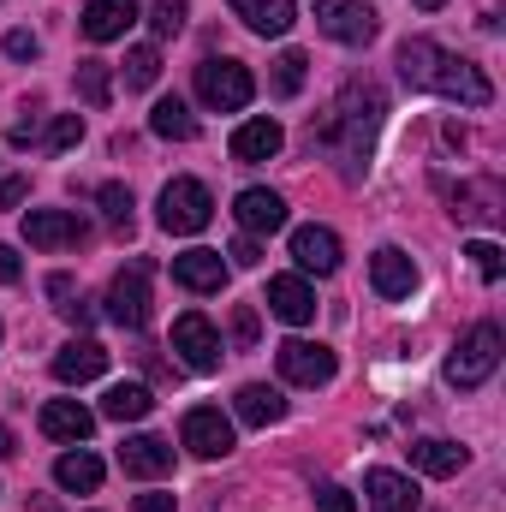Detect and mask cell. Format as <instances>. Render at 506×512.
Here are the masks:
<instances>
[{
	"label": "cell",
	"mask_w": 506,
	"mask_h": 512,
	"mask_svg": "<svg viewBox=\"0 0 506 512\" xmlns=\"http://www.w3.org/2000/svg\"><path fill=\"white\" fill-rule=\"evenodd\" d=\"M399 78H405L411 90H435V96H453V102H465V108H489V102H495L489 72L471 66L465 54H447V48L429 42V36H405V42H399Z\"/></svg>",
	"instance_id": "6da1fadb"
},
{
	"label": "cell",
	"mask_w": 506,
	"mask_h": 512,
	"mask_svg": "<svg viewBox=\"0 0 506 512\" xmlns=\"http://www.w3.org/2000/svg\"><path fill=\"white\" fill-rule=\"evenodd\" d=\"M381 114H387L381 90L370 84V78H352V84L340 90V102L328 108V120H322V126H310V143L340 149L346 161H358V155H370V137H376Z\"/></svg>",
	"instance_id": "7a4b0ae2"
},
{
	"label": "cell",
	"mask_w": 506,
	"mask_h": 512,
	"mask_svg": "<svg viewBox=\"0 0 506 512\" xmlns=\"http://www.w3.org/2000/svg\"><path fill=\"white\" fill-rule=\"evenodd\" d=\"M501 352H506V334L495 328V322H477L459 346H453V358H447V382L453 387H483L489 376H495V364H501Z\"/></svg>",
	"instance_id": "3957f363"
},
{
	"label": "cell",
	"mask_w": 506,
	"mask_h": 512,
	"mask_svg": "<svg viewBox=\"0 0 506 512\" xmlns=\"http://www.w3.org/2000/svg\"><path fill=\"white\" fill-rule=\"evenodd\" d=\"M197 96H203V108H215V114H239L256 96L251 66H239V60H203V66H197Z\"/></svg>",
	"instance_id": "277c9868"
},
{
	"label": "cell",
	"mask_w": 506,
	"mask_h": 512,
	"mask_svg": "<svg viewBox=\"0 0 506 512\" xmlns=\"http://www.w3.org/2000/svg\"><path fill=\"white\" fill-rule=\"evenodd\" d=\"M209 215H215V197H209L203 179H173V185H161V209H155V221H161L167 233H203Z\"/></svg>",
	"instance_id": "5b68a950"
},
{
	"label": "cell",
	"mask_w": 506,
	"mask_h": 512,
	"mask_svg": "<svg viewBox=\"0 0 506 512\" xmlns=\"http://www.w3.org/2000/svg\"><path fill=\"white\" fill-rule=\"evenodd\" d=\"M173 352H179L185 370L215 376V370H221V334H215V322H209L203 310H185V316L173 322Z\"/></svg>",
	"instance_id": "8992f818"
},
{
	"label": "cell",
	"mask_w": 506,
	"mask_h": 512,
	"mask_svg": "<svg viewBox=\"0 0 506 512\" xmlns=\"http://www.w3.org/2000/svg\"><path fill=\"white\" fill-rule=\"evenodd\" d=\"M274 364H280V376L292 387H328L334 382V352L328 346H316V340H280L274 346Z\"/></svg>",
	"instance_id": "52a82bcc"
},
{
	"label": "cell",
	"mask_w": 506,
	"mask_h": 512,
	"mask_svg": "<svg viewBox=\"0 0 506 512\" xmlns=\"http://www.w3.org/2000/svg\"><path fill=\"white\" fill-rule=\"evenodd\" d=\"M316 24H322V36H334V42H346V48H364V42H376V12L364 6V0H316Z\"/></svg>",
	"instance_id": "ba28073f"
},
{
	"label": "cell",
	"mask_w": 506,
	"mask_h": 512,
	"mask_svg": "<svg viewBox=\"0 0 506 512\" xmlns=\"http://www.w3.org/2000/svg\"><path fill=\"white\" fill-rule=\"evenodd\" d=\"M108 316H114L120 328H143V322H149V262H143V256L114 274V286H108Z\"/></svg>",
	"instance_id": "9c48e42d"
},
{
	"label": "cell",
	"mask_w": 506,
	"mask_h": 512,
	"mask_svg": "<svg viewBox=\"0 0 506 512\" xmlns=\"http://www.w3.org/2000/svg\"><path fill=\"white\" fill-rule=\"evenodd\" d=\"M24 239H30L36 251H78V245L90 239V227H84L72 209H30V215H24Z\"/></svg>",
	"instance_id": "30bf717a"
},
{
	"label": "cell",
	"mask_w": 506,
	"mask_h": 512,
	"mask_svg": "<svg viewBox=\"0 0 506 512\" xmlns=\"http://www.w3.org/2000/svg\"><path fill=\"white\" fill-rule=\"evenodd\" d=\"M179 441H185L197 459H227V453H233V423H227L215 405H197V411H185Z\"/></svg>",
	"instance_id": "8fae6325"
},
{
	"label": "cell",
	"mask_w": 506,
	"mask_h": 512,
	"mask_svg": "<svg viewBox=\"0 0 506 512\" xmlns=\"http://www.w3.org/2000/svg\"><path fill=\"white\" fill-rule=\"evenodd\" d=\"M370 286H376V298H387V304L411 298V292H417V262L399 251V245H381V251L370 256Z\"/></svg>",
	"instance_id": "7c38bea8"
},
{
	"label": "cell",
	"mask_w": 506,
	"mask_h": 512,
	"mask_svg": "<svg viewBox=\"0 0 506 512\" xmlns=\"http://www.w3.org/2000/svg\"><path fill=\"white\" fill-rule=\"evenodd\" d=\"M120 471H126V477H143V483L167 477V471H173V441H161V435H126Z\"/></svg>",
	"instance_id": "4fadbf2b"
},
{
	"label": "cell",
	"mask_w": 506,
	"mask_h": 512,
	"mask_svg": "<svg viewBox=\"0 0 506 512\" xmlns=\"http://www.w3.org/2000/svg\"><path fill=\"white\" fill-rule=\"evenodd\" d=\"M102 370H108V346L102 340H72V346L54 352V382H66V387L96 382Z\"/></svg>",
	"instance_id": "5bb4252c"
},
{
	"label": "cell",
	"mask_w": 506,
	"mask_h": 512,
	"mask_svg": "<svg viewBox=\"0 0 506 512\" xmlns=\"http://www.w3.org/2000/svg\"><path fill=\"white\" fill-rule=\"evenodd\" d=\"M42 435L84 447V441L96 435V411H84L78 399H48V405H42Z\"/></svg>",
	"instance_id": "9a60e30c"
},
{
	"label": "cell",
	"mask_w": 506,
	"mask_h": 512,
	"mask_svg": "<svg viewBox=\"0 0 506 512\" xmlns=\"http://www.w3.org/2000/svg\"><path fill=\"white\" fill-rule=\"evenodd\" d=\"M268 310H274L280 322L304 328V322H316V292H310L298 274H274V280H268Z\"/></svg>",
	"instance_id": "2e32d148"
},
{
	"label": "cell",
	"mask_w": 506,
	"mask_h": 512,
	"mask_svg": "<svg viewBox=\"0 0 506 512\" xmlns=\"http://www.w3.org/2000/svg\"><path fill=\"white\" fill-rule=\"evenodd\" d=\"M292 256H298L304 274H334V268H340V233H328V227H298V233H292Z\"/></svg>",
	"instance_id": "e0dca14e"
},
{
	"label": "cell",
	"mask_w": 506,
	"mask_h": 512,
	"mask_svg": "<svg viewBox=\"0 0 506 512\" xmlns=\"http://www.w3.org/2000/svg\"><path fill=\"white\" fill-rule=\"evenodd\" d=\"M233 18H245L256 36H286L298 24V0H227Z\"/></svg>",
	"instance_id": "ac0fdd59"
},
{
	"label": "cell",
	"mask_w": 506,
	"mask_h": 512,
	"mask_svg": "<svg viewBox=\"0 0 506 512\" xmlns=\"http://www.w3.org/2000/svg\"><path fill=\"white\" fill-rule=\"evenodd\" d=\"M173 280L185 292H221L227 286V262H221V251H185L173 256Z\"/></svg>",
	"instance_id": "d6986e66"
},
{
	"label": "cell",
	"mask_w": 506,
	"mask_h": 512,
	"mask_svg": "<svg viewBox=\"0 0 506 512\" xmlns=\"http://www.w3.org/2000/svg\"><path fill=\"white\" fill-rule=\"evenodd\" d=\"M233 215H239V227H245V233H280V227H286V203H280L274 191H262V185L239 191Z\"/></svg>",
	"instance_id": "ffe728a7"
},
{
	"label": "cell",
	"mask_w": 506,
	"mask_h": 512,
	"mask_svg": "<svg viewBox=\"0 0 506 512\" xmlns=\"http://www.w3.org/2000/svg\"><path fill=\"white\" fill-rule=\"evenodd\" d=\"M411 465H417L423 477H459V471L471 465V453H465L459 441H441V435H429V441H411Z\"/></svg>",
	"instance_id": "44dd1931"
},
{
	"label": "cell",
	"mask_w": 506,
	"mask_h": 512,
	"mask_svg": "<svg viewBox=\"0 0 506 512\" xmlns=\"http://www.w3.org/2000/svg\"><path fill=\"white\" fill-rule=\"evenodd\" d=\"M280 143H286V131L274 126V120H245V126L233 131V161H245V167L274 161V155H280Z\"/></svg>",
	"instance_id": "7402d4cb"
},
{
	"label": "cell",
	"mask_w": 506,
	"mask_h": 512,
	"mask_svg": "<svg viewBox=\"0 0 506 512\" xmlns=\"http://www.w3.org/2000/svg\"><path fill=\"white\" fill-rule=\"evenodd\" d=\"M131 24H137V6L131 0H96L84 12V36L90 42H114V36H126Z\"/></svg>",
	"instance_id": "603a6c76"
},
{
	"label": "cell",
	"mask_w": 506,
	"mask_h": 512,
	"mask_svg": "<svg viewBox=\"0 0 506 512\" xmlns=\"http://www.w3.org/2000/svg\"><path fill=\"white\" fill-rule=\"evenodd\" d=\"M280 417H286V399H280V387H268V382H245V387H239V423L268 429V423H280Z\"/></svg>",
	"instance_id": "cb8c5ba5"
},
{
	"label": "cell",
	"mask_w": 506,
	"mask_h": 512,
	"mask_svg": "<svg viewBox=\"0 0 506 512\" xmlns=\"http://www.w3.org/2000/svg\"><path fill=\"white\" fill-rule=\"evenodd\" d=\"M54 483L66 489V495H96L102 489V459L96 453H60V465H54Z\"/></svg>",
	"instance_id": "d4e9b609"
},
{
	"label": "cell",
	"mask_w": 506,
	"mask_h": 512,
	"mask_svg": "<svg viewBox=\"0 0 506 512\" xmlns=\"http://www.w3.org/2000/svg\"><path fill=\"white\" fill-rule=\"evenodd\" d=\"M364 489H370V512H417V489L399 471H370Z\"/></svg>",
	"instance_id": "484cf974"
},
{
	"label": "cell",
	"mask_w": 506,
	"mask_h": 512,
	"mask_svg": "<svg viewBox=\"0 0 506 512\" xmlns=\"http://www.w3.org/2000/svg\"><path fill=\"white\" fill-rule=\"evenodd\" d=\"M149 131L167 137V143H191V137H197V120H191V108H185L179 96H161V102L149 108Z\"/></svg>",
	"instance_id": "4316f807"
},
{
	"label": "cell",
	"mask_w": 506,
	"mask_h": 512,
	"mask_svg": "<svg viewBox=\"0 0 506 512\" xmlns=\"http://www.w3.org/2000/svg\"><path fill=\"white\" fill-rule=\"evenodd\" d=\"M149 387L143 382H114L108 387V399H102V417H114V423H137V417H149Z\"/></svg>",
	"instance_id": "83f0119b"
},
{
	"label": "cell",
	"mask_w": 506,
	"mask_h": 512,
	"mask_svg": "<svg viewBox=\"0 0 506 512\" xmlns=\"http://www.w3.org/2000/svg\"><path fill=\"white\" fill-rule=\"evenodd\" d=\"M78 96H84V108H108V102H114V72H108V60H78Z\"/></svg>",
	"instance_id": "f1b7e54d"
},
{
	"label": "cell",
	"mask_w": 506,
	"mask_h": 512,
	"mask_svg": "<svg viewBox=\"0 0 506 512\" xmlns=\"http://www.w3.org/2000/svg\"><path fill=\"white\" fill-rule=\"evenodd\" d=\"M161 78V54L155 48H131L126 54V90H149Z\"/></svg>",
	"instance_id": "f546056e"
},
{
	"label": "cell",
	"mask_w": 506,
	"mask_h": 512,
	"mask_svg": "<svg viewBox=\"0 0 506 512\" xmlns=\"http://www.w3.org/2000/svg\"><path fill=\"white\" fill-rule=\"evenodd\" d=\"M185 18H191V0H155V6H149V30H155V36H179Z\"/></svg>",
	"instance_id": "4dcf8cb0"
},
{
	"label": "cell",
	"mask_w": 506,
	"mask_h": 512,
	"mask_svg": "<svg viewBox=\"0 0 506 512\" xmlns=\"http://www.w3.org/2000/svg\"><path fill=\"white\" fill-rule=\"evenodd\" d=\"M304 66H310V60H304L298 48H286V54L274 60V90H280V96H298V90H304Z\"/></svg>",
	"instance_id": "1f68e13d"
},
{
	"label": "cell",
	"mask_w": 506,
	"mask_h": 512,
	"mask_svg": "<svg viewBox=\"0 0 506 512\" xmlns=\"http://www.w3.org/2000/svg\"><path fill=\"white\" fill-rule=\"evenodd\" d=\"M465 256H471V268H477L483 280H501V274H506L501 245H495V239H471V245H465Z\"/></svg>",
	"instance_id": "d6a6232c"
},
{
	"label": "cell",
	"mask_w": 506,
	"mask_h": 512,
	"mask_svg": "<svg viewBox=\"0 0 506 512\" xmlns=\"http://www.w3.org/2000/svg\"><path fill=\"white\" fill-rule=\"evenodd\" d=\"M102 215L114 221V233H131V191L126 185H102Z\"/></svg>",
	"instance_id": "836d02e7"
},
{
	"label": "cell",
	"mask_w": 506,
	"mask_h": 512,
	"mask_svg": "<svg viewBox=\"0 0 506 512\" xmlns=\"http://www.w3.org/2000/svg\"><path fill=\"white\" fill-rule=\"evenodd\" d=\"M42 143H48L54 155H60V149H72V143H84V120H78V114H60V120L48 126V137H42Z\"/></svg>",
	"instance_id": "e575fe53"
},
{
	"label": "cell",
	"mask_w": 506,
	"mask_h": 512,
	"mask_svg": "<svg viewBox=\"0 0 506 512\" xmlns=\"http://www.w3.org/2000/svg\"><path fill=\"white\" fill-rule=\"evenodd\" d=\"M233 346H239V352H251V346H256V310H251V304H239V310H233Z\"/></svg>",
	"instance_id": "d590c367"
},
{
	"label": "cell",
	"mask_w": 506,
	"mask_h": 512,
	"mask_svg": "<svg viewBox=\"0 0 506 512\" xmlns=\"http://www.w3.org/2000/svg\"><path fill=\"white\" fill-rule=\"evenodd\" d=\"M6 54L12 60H36V36L30 30H6Z\"/></svg>",
	"instance_id": "8d00e7d4"
},
{
	"label": "cell",
	"mask_w": 506,
	"mask_h": 512,
	"mask_svg": "<svg viewBox=\"0 0 506 512\" xmlns=\"http://www.w3.org/2000/svg\"><path fill=\"white\" fill-rule=\"evenodd\" d=\"M316 507H322V512H358V501H352V495H346V489H340V483H328V489H322V501H316Z\"/></svg>",
	"instance_id": "74e56055"
},
{
	"label": "cell",
	"mask_w": 506,
	"mask_h": 512,
	"mask_svg": "<svg viewBox=\"0 0 506 512\" xmlns=\"http://www.w3.org/2000/svg\"><path fill=\"white\" fill-rule=\"evenodd\" d=\"M24 191H30V179H0V209H12V203H24Z\"/></svg>",
	"instance_id": "f35d334b"
},
{
	"label": "cell",
	"mask_w": 506,
	"mask_h": 512,
	"mask_svg": "<svg viewBox=\"0 0 506 512\" xmlns=\"http://www.w3.org/2000/svg\"><path fill=\"white\" fill-rule=\"evenodd\" d=\"M233 262H239V268H256V262H262V251H256V233H245V239L233 245Z\"/></svg>",
	"instance_id": "ab89813d"
},
{
	"label": "cell",
	"mask_w": 506,
	"mask_h": 512,
	"mask_svg": "<svg viewBox=\"0 0 506 512\" xmlns=\"http://www.w3.org/2000/svg\"><path fill=\"white\" fill-rule=\"evenodd\" d=\"M18 274H24V268H18V251H12V245H0V286H12Z\"/></svg>",
	"instance_id": "60d3db41"
},
{
	"label": "cell",
	"mask_w": 506,
	"mask_h": 512,
	"mask_svg": "<svg viewBox=\"0 0 506 512\" xmlns=\"http://www.w3.org/2000/svg\"><path fill=\"white\" fill-rule=\"evenodd\" d=\"M60 310H66V322H72V328H90V316H96L84 298H78V304H60Z\"/></svg>",
	"instance_id": "b9f144b4"
},
{
	"label": "cell",
	"mask_w": 506,
	"mask_h": 512,
	"mask_svg": "<svg viewBox=\"0 0 506 512\" xmlns=\"http://www.w3.org/2000/svg\"><path fill=\"white\" fill-rule=\"evenodd\" d=\"M137 512H173V495H161V489L155 495H137Z\"/></svg>",
	"instance_id": "7bdbcfd3"
},
{
	"label": "cell",
	"mask_w": 506,
	"mask_h": 512,
	"mask_svg": "<svg viewBox=\"0 0 506 512\" xmlns=\"http://www.w3.org/2000/svg\"><path fill=\"white\" fill-rule=\"evenodd\" d=\"M6 453H18V441H12V429H0V459H6Z\"/></svg>",
	"instance_id": "ee69618b"
},
{
	"label": "cell",
	"mask_w": 506,
	"mask_h": 512,
	"mask_svg": "<svg viewBox=\"0 0 506 512\" xmlns=\"http://www.w3.org/2000/svg\"><path fill=\"white\" fill-rule=\"evenodd\" d=\"M411 6H423V12H435V6H447V0H411Z\"/></svg>",
	"instance_id": "f6af8a7d"
}]
</instances>
